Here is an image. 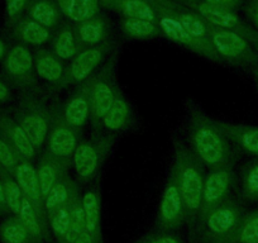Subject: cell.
I'll return each instance as SVG.
<instances>
[{
  "label": "cell",
  "instance_id": "19",
  "mask_svg": "<svg viewBox=\"0 0 258 243\" xmlns=\"http://www.w3.org/2000/svg\"><path fill=\"white\" fill-rule=\"evenodd\" d=\"M70 166L71 161L58 158L43 150L39 156L38 166H37V175H38L39 188L43 199H46L49 190L56 184V181L64 173H69Z\"/></svg>",
  "mask_w": 258,
  "mask_h": 243
},
{
  "label": "cell",
  "instance_id": "28",
  "mask_svg": "<svg viewBox=\"0 0 258 243\" xmlns=\"http://www.w3.org/2000/svg\"><path fill=\"white\" fill-rule=\"evenodd\" d=\"M238 195L244 202L258 203V157L245 162L240 168Z\"/></svg>",
  "mask_w": 258,
  "mask_h": 243
},
{
  "label": "cell",
  "instance_id": "48",
  "mask_svg": "<svg viewBox=\"0 0 258 243\" xmlns=\"http://www.w3.org/2000/svg\"><path fill=\"white\" fill-rule=\"evenodd\" d=\"M181 2H190V0H181Z\"/></svg>",
  "mask_w": 258,
  "mask_h": 243
},
{
  "label": "cell",
  "instance_id": "13",
  "mask_svg": "<svg viewBox=\"0 0 258 243\" xmlns=\"http://www.w3.org/2000/svg\"><path fill=\"white\" fill-rule=\"evenodd\" d=\"M153 8H155L156 13H157L158 16L157 26L160 27L162 33L165 34L167 38H170L171 41L180 44V46L185 47L188 51H192L195 52V53L200 54V56L205 57V58L210 59V61L223 64L219 54L217 53L215 48L213 47L212 42L195 38V37L191 36V34L181 26L180 22H178L175 17H172L171 14H168L167 12L162 11V9H158L156 8V7H153Z\"/></svg>",
  "mask_w": 258,
  "mask_h": 243
},
{
  "label": "cell",
  "instance_id": "33",
  "mask_svg": "<svg viewBox=\"0 0 258 243\" xmlns=\"http://www.w3.org/2000/svg\"><path fill=\"white\" fill-rule=\"evenodd\" d=\"M120 27L123 33L129 38L151 39L163 34L157 24L148 21H142V19L124 18L121 21Z\"/></svg>",
  "mask_w": 258,
  "mask_h": 243
},
{
  "label": "cell",
  "instance_id": "25",
  "mask_svg": "<svg viewBox=\"0 0 258 243\" xmlns=\"http://www.w3.org/2000/svg\"><path fill=\"white\" fill-rule=\"evenodd\" d=\"M51 44V51L62 61H68V59L71 61L80 52L75 29L69 23L59 24L58 29L52 37Z\"/></svg>",
  "mask_w": 258,
  "mask_h": 243
},
{
  "label": "cell",
  "instance_id": "45",
  "mask_svg": "<svg viewBox=\"0 0 258 243\" xmlns=\"http://www.w3.org/2000/svg\"><path fill=\"white\" fill-rule=\"evenodd\" d=\"M8 208L6 202V194H4V188L3 184H0V210H6ZM9 209V208H8Z\"/></svg>",
  "mask_w": 258,
  "mask_h": 243
},
{
  "label": "cell",
  "instance_id": "9",
  "mask_svg": "<svg viewBox=\"0 0 258 243\" xmlns=\"http://www.w3.org/2000/svg\"><path fill=\"white\" fill-rule=\"evenodd\" d=\"M81 137L83 135L78 133L68 125L63 116L62 103L57 100L53 101L51 104L48 132L43 150L56 157L71 161Z\"/></svg>",
  "mask_w": 258,
  "mask_h": 243
},
{
  "label": "cell",
  "instance_id": "36",
  "mask_svg": "<svg viewBox=\"0 0 258 243\" xmlns=\"http://www.w3.org/2000/svg\"><path fill=\"white\" fill-rule=\"evenodd\" d=\"M48 223L51 225L52 233L58 242H63L69 229H70V212H69V202L61 205L57 209L52 210L47 214Z\"/></svg>",
  "mask_w": 258,
  "mask_h": 243
},
{
  "label": "cell",
  "instance_id": "3",
  "mask_svg": "<svg viewBox=\"0 0 258 243\" xmlns=\"http://www.w3.org/2000/svg\"><path fill=\"white\" fill-rule=\"evenodd\" d=\"M245 214L240 200L230 197L198 223L192 239L199 243H222L234 233Z\"/></svg>",
  "mask_w": 258,
  "mask_h": 243
},
{
  "label": "cell",
  "instance_id": "4",
  "mask_svg": "<svg viewBox=\"0 0 258 243\" xmlns=\"http://www.w3.org/2000/svg\"><path fill=\"white\" fill-rule=\"evenodd\" d=\"M116 137L118 136L96 132L91 133L88 140L80 141L73 156L74 167L80 184H89L99 175Z\"/></svg>",
  "mask_w": 258,
  "mask_h": 243
},
{
  "label": "cell",
  "instance_id": "24",
  "mask_svg": "<svg viewBox=\"0 0 258 243\" xmlns=\"http://www.w3.org/2000/svg\"><path fill=\"white\" fill-rule=\"evenodd\" d=\"M18 217L21 218L24 227L27 228L29 234L32 235V238L37 243H43L46 240H49L48 218L39 215L36 212L33 205H32V203L26 197L23 198L21 212H19Z\"/></svg>",
  "mask_w": 258,
  "mask_h": 243
},
{
  "label": "cell",
  "instance_id": "20",
  "mask_svg": "<svg viewBox=\"0 0 258 243\" xmlns=\"http://www.w3.org/2000/svg\"><path fill=\"white\" fill-rule=\"evenodd\" d=\"M99 4L125 18L142 19L156 24L158 22V16L150 0H99Z\"/></svg>",
  "mask_w": 258,
  "mask_h": 243
},
{
  "label": "cell",
  "instance_id": "32",
  "mask_svg": "<svg viewBox=\"0 0 258 243\" xmlns=\"http://www.w3.org/2000/svg\"><path fill=\"white\" fill-rule=\"evenodd\" d=\"M222 243H258V209L247 213L234 233Z\"/></svg>",
  "mask_w": 258,
  "mask_h": 243
},
{
  "label": "cell",
  "instance_id": "17",
  "mask_svg": "<svg viewBox=\"0 0 258 243\" xmlns=\"http://www.w3.org/2000/svg\"><path fill=\"white\" fill-rule=\"evenodd\" d=\"M214 123L220 132L229 140V142L238 150L247 155L258 157V127L247 125H237L224 120H217Z\"/></svg>",
  "mask_w": 258,
  "mask_h": 243
},
{
  "label": "cell",
  "instance_id": "29",
  "mask_svg": "<svg viewBox=\"0 0 258 243\" xmlns=\"http://www.w3.org/2000/svg\"><path fill=\"white\" fill-rule=\"evenodd\" d=\"M2 127H3L9 143L16 150V152H18L24 160L31 161L32 158H34L37 150L18 123L13 120H3Z\"/></svg>",
  "mask_w": 258,
  "mask_h": 243
},
{
  "label": "cell",
  "instance_id": "5",
  "mask_svg": "<svg viewBox=\"0 0 258 243\" xmlns=\"http://www.w3.org/2000/svg\"><path fill=\"white\" fill-rule=\"evenodd\" d=\"M116 56L113 54L89 79L91 133L98 132L100 120L115 99L119 90L116 83Z\"/></svg>",
  "mask_w": 258,
  "mask_h": 243
},
{
  "label": "cell",
  "instance_id": "34",
  "mask_svg": "<svg viewBox=\"0 0 258 243\" xmlns=\"http://www.w3.org/2000/svg\"><path fill=\"white\" fill-rule=\"evenodd\" d=\"M0 239L3 243H37L18 215L9 218L0 225Z\"/></svg>",
  "mask_w": 258,
  "mask_h": 243
},
{
  "label": "cell",
  "instance_id": "22",
  "mask_svg": "<svg viewBox=\"0 0 258 243\" xmlns=\"http://www.w3.org/2000/svg\"><path fill=\"white\" fill-rule=\"evenodd\" d=\"M74 29H75V36L80 51L108 42L105 41L109 33L108 22L99 14L88 21L76 23Z\"/></svg>",
  "mask_w": 258,
  "mask_h": 243
},
{
  "label": "cell",
  "instance_id": "18",
  "mask_svg": "<svg viewBox=\"0 0 258 243\" xmlns=\"http://www.w3.org/2000/svg\"><path fill=\"white\" fill-rule=\"evenodd\" d=\"M14 175H16V180L24 197L32 203L39 215L47 218L46 209H44V199L42 197L41 188H39L37 168H34V166L28 160H22V162H19L14 168Z\"/></svg>",
  "mask_w": 258,
  "mask_h": 243
},
{
  "label": "cell",
  "instance_id": "49",
  "mask_svg": "<svg viewBox=\"0 0 258 243\" xmlns=\"http://www.w3.org/2000/svg\"><path fill=\"white\" fill-rule=\"evenodd\" d=\"M58 243H64V242H58Z\"/></svg>",
  "mask_w": 258,
  "mask_h": 243
},
{
  "label": "cell",
  "instance_id": "15",
  "mask_svg": "<svg viewBox=\"0 0 258 243\" xmlns=\"http://www.w3.org/2000/svg\"><path fill=\"white\" fill-rule=\"evenodd\" d=\"M135 125L136 116L132 106L129 104L128 99L124 96V94L119 89L113 104L105 113V115L101 118L98 132L118 136L119 133L132 130Z\"/></svg>",
  "mask_w": 258,
  "mask_h": 243
},
{
  "label": "cell",
  "instance_id": "16",
  "mask_svg": "<svg viewBox=\"0 0 258 243\" xmlns=\"http://www.w3.org/2000/svg\"><path fill=\"white\" fill-rule=\"evenodd\" d=\"M6 70L19 85L37 88L33 54L27 47L16 46L8 52L6 59Z\"/></svg>",
  "mask_w": 258,
  "mask_h": 243
},
{
  "label": "cell",
  "instance_id": "44",
  "mask_svg": "<svg viewBox=\"0 0 258 243\" xmlns=\"http://www.w3.org/2000/svg\"><path fill=\"white\" fill-rule=\"evenodd\" d=\"M9 96V89L3 81H0V103H3L8 99Z\"/></svg>",
  "mask_w": 258,
  "mask_h": 243
},
{
  "label": "cell",
  "instance_id": "14",
  "mask_svg": "<svg viewBox=\"0 0 258 243\" xmlns=\"http://www.w3.org/2000/svg\"><path fill=\"white\" fill-rule=\"evenodd\" d=\"M63 116L73 130L83 135V130L90 122V95H89V81L78 84L64 103Z\"/></svg>",
  "mask_w": 258,
  "mask_h": 243
},
{
  "label": "cell",
  "instance_id": "31",
  "mask_svg": "<svg viewBox=\"0 0 258 243\" xmlns=\"http://www.w3.org/2000/svg\"><path fill=\"white\" fill-rule=\"evenodd\" d=\"M74 184L75 183L71 180L70 173H64L56 181V184L52 187L48 195L44 199V209H46L47 214L69 202Z\"/></svg>",
  "mask_w": 258,
  "mask_h": 243
},
{
  "label": "cell",
  "instance_id": "41",
  "mask_svg": "<svg viewBox=\"0 0 258 243\" xmlns=\"http://www.w3.org/2000/svg\"><path fill=\"white\" fill-rule=\"evenodd\" d=\"M203 2H205L208 4H212V6L230 9L233 12H235L242 6V0H203Z\"/></svg>",
  "mask_w": 258,
  "mask_h": 243
},
{
  "label": "cell",
  "instance_id": "35",
  "mask_svg": "<svg viewBox=\"0 0 258 243\" xmlns=\"http://www.w3.org/2000/svg\"><path fill=\"white\" fill-rule=\"evenodd\" d=\"M18 34L19 38L24 43L32 44V46H43L52 41L51 31L32 19L24 21L19 24Z\"/></svg>",
  "mask_w": 258,
  "mask_h": 243
},
{
  "label": "cell",
  "instance_id": "2",
  "mask_svg": "<svg viewBox=\"0 0 258 243\" xmlns=\"http://www.w3.org/2000/svg\"><path fill=\"white\" fill-rule=\"evenodd\" d=\"M172 167L176 171L178 188L185 205L186 223L190 229L191 237H194L202 208L203 190L207 176L205 166L194 155L182 138H175Z\"/></svg>",
  "mask_w": 258,
  "mask_h": 243
},
{
  "label": "cell",
  "instance_id": "1",
  "mask_svg": "<svg viewBox=\"0 0 258 243\" xmlns=\"http://www.w3.org/2000/svg\"><path fill=\"white\" fill-rule=\"evenodd\" d=\"M186 140L194 155L209 170L234 166L237 162V148L220 132L214 119L191 100L187 101Z\"/></svg>",
  "mask_w": 258,
  "mask_h": 243
},
{
  "label": "cell",
  "instance_id": "27",
  "mask_svg": "<svg viewBox=\"0 0 258 243\" xmlns=\"http://www.w3.org/2000/svg\"><path fill=\"white\" fill-rule=\"evenodd\" d=\"M69 212H70V229L64 238V243H74V240L86 229L85 213H84L83 197L80 194L78 183H75L69 199Z\"/></svg>",
  "mask_w": 258,
  "mask_h": 243
},
{
  "label": "cell",
  "instance_id": "7",
  "mask_svg": "<svg viewBox=\"0 0 258 243\" xmlns=\"http://www.w3.org/2000/svg\"><path fill=\"white\" fill-rule=\"evenodd\" d=\"M209 39L223 63L252 71L258 66V51L239 34L209 24Z\"/></svg>",
  "mask_w": 258,
  "mask_h": 243
},
{
  "label": "cell",
  "instance_id": "26",
  "mask_svg": "<svg viewBox=\"0 0 258 243\" xmlns=\"http://www.w3.org/2000/svg\"><path fill=\"white\" fill-rule=\"evenodd\" d=\"M59 11L75 23L88 21L99 14V0H56Z\"/></svg>",
  "mask_w": 258,
  "mask_h": 243
},
{
  "label": "cell",
  "instance_id": "42",
  "mask_svg": "<svg viewBox=\"0 0 258 243\" xmlns=\"http://www.w3.org/2000/svg\"><path fill=\"white\" fill-rule=\"evenodd\" d=\"M247 14L258 32V0H250L247 7Z\"/></svg>",
  "mask_w": 258,
  "mask_h": 243
},
{
  "label": "cell",
  "instance_id": "30",
  "mask_svg": "<svg viewBox=\"0 0 258 243\" xmlns=\"http://www.w3.org/2000/svg\"><path fill=\"white\" fill-rule=\"evenodd\" d=\"M28 13L32 21L48 29L56 28L61 23L62 13L53 0H36L29 7Z\"/></svg>",
  "mask_w": 258,
  "mask_h": 243
},
{
  "label": "cell",
  "instance_id": "39",
  "mask_svg": "<svg viewBox=\"0 0 258 243\" xmlns=\"http://www.w3.org/2000/svg\"><path fill=\"white\" fill-rule=\"evenodd\" d=\"M136 243H183V240L180 237V234L175 232L163 233L156 230V232L150 233L146 237L141 238Z\"/></svg>",
  "mask_w": 258,
  "mask_h": 243
},
{
  "label": "cell",
  "instance_id": "40",
  "mask_svg": "<svg viewBox=\"0 0 258 243\" xmlns=\"http://www.w3.org/2000/svg\"><path fill=\"white\" fill-rule=\"evenodd\" d=\"M28 0H7V11L11 18L17 17L26 7Z\"/></svg>",
  "mask_w": 258,
  "mask_h": 243
},
{
  "label": "cell",
  "instance_id": "21",
  "mask_svg": "<svg viewBox=\"0 0 258 243\" xmlns=\"http://www.w3.org/2000/svg\"><path fill=\"white\" fill-rule=\"evenodd\" d=\"M34 71L38 78L47 83V89L52 88L61 80L64 73V64L51 49H37L33 56Z\"/></svg>",
  "mask_w": 258,
  "mask_h": 243
},
{
  "label": "cell",
  "instance_id": "23",
  "mask_svg": "<svg viewBox=\"0 0 258 243\" xmlns=\"http://www.w3.org/2000/svg\"><path fill=\"white\" fill-rule=\"evenodd\" d=\"M84 213H85L86 230L98 240L103 243L101 235V194L100 187L95 184L83 197Z\"/></svg>",
  "mask_w": 258,
  "mask_h": 243
},
{
  "label": "cell",
  "instance_id": "8",
  "mask_svg": "<svg viewBox=\"0 0 258 243\" xmlns=\"http://www.w3.org/2000/svg\"><path fill=\"white\" fill-rule=\"evenodd\" d=\"M111 49H113V44L110 42H104L98 46L89 47L80 51L64 68L63 76L58 81V84L47 90L56 93L71 85H78L84 81H88L105 63L106 57L110 54Z\"/></svg>",
  "mask_w": 258,
  "mask_h": 243
},
{
  "label": "cell",
  "instance_id": "12",
  "mask_svg": "<svg viewBox=\"0 0 258 243\" xmlns=\"http://www.w3.org/2000/svg\"><path fill=\"white\" fill-rule=\"evenodd\" d=\"M235 187H237V175H235L234 166L209 170L205 176L202 208H200L198 223L204 219L210 210L229 199Z\"/></svg>",
  "mask_w": 258,
  "mask_h": 243
},
{
  "label": "cell",
  "instance_id": "11",
  "mask_svg": "<svg viewBox=\"0 0 258 243\" xmlns=\"http://www.w3.org/2000/svg\"><path fill=\"white\" fill-rule=\"evenodd\" d=\"M185 222V205L178 188L177 176L175 168L171 167L156 219V230L163 233L176 232Z\"/></svg>",
  "mask_w": 258,
  "mask_h": 243
},
{
  "label": "cell",
  "instance_id": "6",
  "mask_svg": "<svg viewBox=\"0 0 258 243\" xmlns=\"http://www.w3.org/2000/svg\"><path fill=\"white\" fill-rule=\"evenodd\" d=\"M51 104L47 101V95L37 91V88L29 90V94L22 101L18 125L24 131L37 152L44 148L47 132L49 126Z\"/></svg>",
  "mask_w": 258,
  "mask_h": 243
},
{
  "label": "cell",
  "instance_id": "46",
  "mask_svg": "<svg viewBox=\"0 0 258 243\" xmlns=\"http://www.w3.org/2000/svg\"><path fill=\"white\" fill-rule=\"evenodd\" d=\"M3 54H4V44L3 42L0 41V58L3 57Z\"/></svg>",
  "mask_w": 258,
  "mask_h": 243
},
{
  "label": "cell",
  "instance_id": "37",
  "mask_svg": "<svg viewBox=\"0 0 258 243\" xmlns=\"http://www.w3.org/2000/svg\"><path fill=\"white\" fill-rule=\"evenodd\" d=\"M3 188H4V194H6V202H7V205H8L9 210H11L12 213H14L16 215H18L19 212H21L22 202H23V198H24L18 183H17V180H13V178L8 177L4 180Z\"/></svg>",
  "mask_w": 258,
  "mask_h": 243
},
{
  "label": "cell",
  "instance_id": "10",
  "mask_svg": "<svg viewBox=\"0 0 258 243\" xmlns=\"http://www.w3.org/2000/svg\"><path fill=\"white\" fill-rule=\"evenodd\" d=\"M183 3L194 12H197L208 24L239 34L258 51V32L245 24L235 14V12L222 8V7L212 6L203 0H190V2H183Z\"/></svg>",
  "mask_w": 258,
  "mask_h": 243
},
{
  "label": "cell",
  "instance_id": "38",
  "mask_svg": "<svg viewBox=\"0 0 258 243\" xmlns=\"http://www.w3.org/2000/svg\"><path fill=\"white\" fill-rule=\"evenodd\" d=\"M18 157L23 158L18 152H16V150L8 142L0 138V163L4 167L14 170L18 165Z\"/></svg>",
  "mask_w": 258,
  "mask_h": 243
},
{
  "label": "cell",
  "instance_id": "47",
  "mask_svg": "<svg viewBox=\"0 0 258 243\" xmlns=\"http://www.w3.org/2000/svg\"><path fill=\"white\" fill-rule=\"evenodd\" d=\"M253 73H254L255 78H257V81H258V66H257V68L254 69V70H253Z\"/></svg>",
  "mask_w": 258,
  "mask_h": 243
},
{
  "label": "cell",
  "instance_id": "43",
  "mask_svg": "<svg viewBox=\"0 0 258 243\" xmlns=\"http://www.w3.org/2000/svg\"><path fill=\"white\" fill-rule=\"evenodd\" d=\"M74 243H99V242L90 234V233L88 232V230L85 229L78 238H76L75 240H74Z\"/></svg>",
  "mask_w": 258,
  "mask_h": 243
}]
</instances>
